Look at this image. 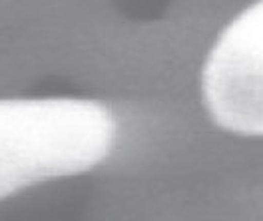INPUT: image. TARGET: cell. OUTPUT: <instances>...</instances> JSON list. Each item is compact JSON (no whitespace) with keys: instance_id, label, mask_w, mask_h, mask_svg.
<instances>
[{"instance_id":"cell-1","label":"cell","mask_w":263,"mask_h":221,"mask_svg":"<svg viewBox=\"0 0 263 221\" xmlns=\"http://www.w3.org/2000/svg\"><path fill=\"white\" fill-rule=\"evenodd\" d=\"M110 108L86 98L0 100V199L96 168L114 150Z\"/></svg>"},{"instance_id":"cell-2","label":"cell","mask_w":263,"mask_h":221,"mask_svg":"<svg viewBox=\"0 0 263 221\" xmlns=\"http://www.w3.org/2000/svg\"><path fill=\"white\" fill-rule=\"evenodd\" d=\"M214 122L231 134L263 137V0L231 20L201 72Z\"/></svg>"}]
</instances>
